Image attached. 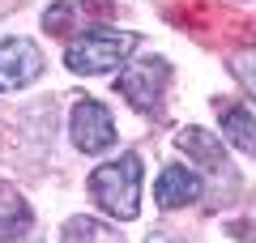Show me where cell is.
Listing matches in <instances>:
<instances>
[{
	"instance_id": "6da1fadb",
	"label": "cell",
	"mask_w": 256,
	"mask_h": 243,
	"mask_svg": "<svg viewBox=\"0 0 256 243\" xmlns=\"http://www.w3.org/2000/svg\"><path fill=\"white\" fill-rule=\"evenodd\" d=\"M132 52H137V34L94 26V30H82L73 43L64 47V64L77 77H102V72H116Z\"/></svg>"
},
{
	"instance_id": "7a4b0ae2",
	"label": "cell",
	"mask_w": 256,
	"mask_h": 243,
	"mask_svg": "<svg viewBox=\"0 0 256 243\" xmlns=\"http://www.w3.org/2000/svg\"><path fill=\"white\" fill-rule=\"evenodd\" d=\"M90 196L102 205L107 218H137L141 209V158L124 154L116 162H102L90 175Z\"/></svg>"
},
{
	"instance_id": "3957f363",
	"label": "cell",
	"mask_w": 256,
	"mask_h": 243,
	"mask_svg": "<svg viewBox=\"0 0 256 243\" xmlns=\"http://www.w3.org/2000/svg\"><path fill=\"white\" fill-rule=\"evenodd\" d=\"M166 81H171V64L162 56H137L120 72V94L128 98V107H137L141 116H158L166 98Z\"/></svg>"
},
{
	"instance_id": "277c9868",
	"label": "cell",
	"mask_w": 256,
	"mask_h": 243,
	"mask_svg": "<svg viewBox=\"0 0 256 243\" xmlns=\"http://www.w3.org/2000/svg\"><path fill=\"white\" fill-rule=\"evenodd\" d=\"M68 136L82 154H102L116 145V120L98 98H82L73 107V120H68Z\"/></svg>"
},
{
	"instance_id": "5b68a950",
	"label": "cell",
	"mask_w": 256,
	"mask_h": 243,
	"mask_svg": "<svg viewBox=\"0 0 256 243\" xmlns=\"http://www.w3.org/2000/svg\"><path fill=\"white\" fill-rule=\"evenodd\" d=\"M111 18V0H52L43 13L47 34H73V30H94Z\"/></svg>"
},
{
	"instance_id": "8992f818",
	"label": "cell",
	"mask_w": 256,
	"mask_h": 243,
	"mask_svg": "<svg viewBox=\"0 0 256 243\" xmlns=\"http://www.w3.org/2000/svg\"><path fill=\"white\" fill-rule=\"evenodd\" d=\"M43 72V56L30 38H4L0 43V90L13 94Z\"/></svg>"
},
{
	"instance_id": "52a82bcc",
	"label": "cell",
	"mask_w": 256,
	"mask_h": 243,
	"mask_svg": "<svg viewBox=\"0 0 256 243\" xmlns=\"http://www.w3.org/2000/svg\"><path fill=\"white\" fill-rule=\"evenodd\" d=\"M154 196H158L162 209H188L192 200L201 196V175L188 171V166H180V162H171V166H162V175H158Z\"/></svg>"
},
{
	"instance_id": "ba28073f",
	"label": "cell",
	"mask_w": 256,
	"mask_h": 243,
	"mask_svg": "<svg viewBox=\"0 0 256 243\" xmlns=\"http://www.w3.org/2000/svg\"><path fill=\"white\" fill-rule=\"evenodd\" d=\"M175 145H180L192 162H201L205 171H226V150H222V141L210 128H180V132H175Z\"/></svg>"
},
{
	"instance_id": "9c48e42d",
	"label": "cell",
	"mask_w": 256,
	"mask_h": 243,
	"mask_svg": "<svg viewBox=\"0 0 256 243\" xmlns=\"http://www.w3.org/2000/svg\"><path fill=\"white\" fill-rule=\"evenodd\" d=\"M218 116H222V132H226V141L235 145V150H244V154L256 158V111L248 107V102H222Z\"/></svg>"
},
{
	"instance_id": "30bf717a",
	"label": "cell",
	"mask_w": 256,
	"mask_h": 243,
	"mask_svg": "<svg viewBox=\"0 0 256 243\" xmlns=\"http://www.w3.org/2000/svg\"><path fill=\"white\" fill-rule=\"evenodd\" d=\"M30 222H34V214H30L26 196H22L9 180H0V239H18V234H26Z\"/></svg>"
},
{
	"instance_id": "8fae6325",
	"label": "cell",
	"mask_w": 256,
	"mask_h": 243,
	"mask_svg": "<svg viewBox=\"0 0 256 243\" xmlns=\"http://www.w3.org/2000/svg\"><path fill=\"white\" fill-rule=\"evenodd\" d=\"M60 243H124V234H120L116 226L98 222V218H86V214H77V218H68V222H64Z\"/></svg>"
},
{
	"instance_id": "7c38bea8",
	"label": "cell",
	"mask_w": 256,
	"mask_h": 243,
	"mask_svg": "<svg viewBox=\"0 0 256 243\" xmlns=\"http://www.w3.org/2000/svg\"><path fill=\"white\" fill-rule=\"evenodd\" d=\"M235 68H239V77H244V86L252 90V98H256V52H244L235 60Z\"/></svg>"
},
{
	"instance_id": "4fadbf2b",
	"label": "cell",
	"mask_w": 256,
	"mask_h": 243,
	"mask_svg": "<svg viewBox=\"0 0 256 243\" xmlns=\"http://www.w3.org/2000/svg\"><path fill=\"white\" fill-rule=\"evenodd\" d=\"M146 243H188V239H184V234H171V230H150Z\"/></svg>"
}]
</instances>
